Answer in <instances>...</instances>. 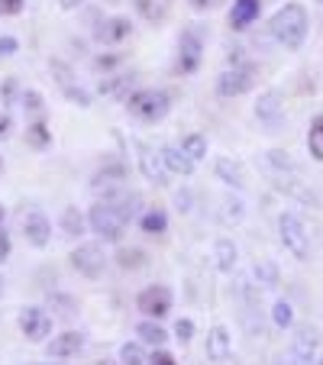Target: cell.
<instances>
[{"instance_id":"cell-1","label":"cell","mask_w":323,"mask_h":365,"mask_svg":"<svg viewBox=\"0 0 323 365\" xmlns=\"http://www.w3.org/2000/svg\"><path fill=\"white\" fill-rule=\"evenodd\" d=\"M307 26H310V20H307V10H304L301 4H284V7L272 16V23H268L272 36H275L284 48H291V52L304 46Z\"/></svg>"},{"instance_id":"cell-2","label":"cell","mask_w":323,"mask_h":365,"mask_svg":"<svg viewBox=\"0 0 323 365\" xmlns=\"http://www.w3.org/2000/svg\"><path fill=\"white\" fill-rule=\"evenodd\" d=\"M126 110L136 120H143V123H162V120L168 117V110H172V101H168L165 91L143 88L126 97Z\"/></svg>"},{"instance_id":"cell-3","label":"cell","mask_w":323,"mask_h":365,"mask_svg":"<svg viewBox=\"0 0 323 365\" xmlns=\"http://www.w3.org/2000/svg\"><path fill=\"white\" fill-rule=\"evenodd\" d=\"M88 223L103 242H120V236H123V230H126V223L130 220H126L123 210H120L111 197H103V200H97V204L91 207Z\"/></svg>"},{"instance_id":"cell-4","label":"cell","mask_w":323,"mask_h":365,"mask_svg":"<svg viewBox=\"0 0 323 365\" xmlns=\"http://www.w3.org/2000/svg\"><path fill=\"white\" fill-rule=\"evenodd\" d=\"M278 236H282V246L294 255L297 262H307L310 236H307V227L301 223V217L297 214H282L278 217Z\"/></svg>"},{"instance_id":"cell-5","label":"cell","mask_w":323,"mask_h":365,"mask_svg":"<svg viewBox=\"0 0 323 365\" xmlns=\"http://www.w3.org/2000/svg\"><path fill=\"white\" fill-rule=\"evenodd\" d=\"M255 78H259V68H255V65H233V68H227L220 78H217V94L240 97V94H246V91H252Z\"/></svg>"},{"instance_id":"cell-6","label":"cell","mask_w":323,"mask_h":365,"mask_svg":"<svg viewBox=\"0 0 323 365\" xmlns=\"http://www.w3.org/2000/svg\"><path fill=\"white\" fill-rule=\"evenodd\" d=\"M200 58H204V36H200L198 26H191L181 33V42H178V71L181 75H194Z\"/></svg>"},{"instance_id":"cell-7","label":"cell","mask_w":323,"mask_h":365,"mask_svg":"<svg viewBox=\"0 0 323 365\" xmlns=\"http://www.w3.org/2000/svg\"><path fill=\"white\" fill-rule=\"evenodd\" d=\"M71 265H75L84 278H101L103 269H107V255H103V249L97 246V242H84V246H78L75 252H71Z\"/></svg>"},{"instance_id":"cell-8","label":"cell","mask_w":323,"mask_h":365,"mask_svg":"<svg viewBox=\"0 0 323 365\" xmlns=\"http://www.w3.org/2000/svg\"><path fill=\"white\" fill-rule=\"evenodd\" d=\"M136 307L143 310L145 317H165L168 310H172V291L165 288V284H152V288L139 291L136 297Z\"/></svg>"},{"instance_id":"cell-9","label":"cell","mask_w":323,"mask_h":365,"mask_svg":"<svg viewBox=\"0 0 323 365\" xmlns=\"http://www.w3.org/2000/svg\"><path fill=\"white\" fill-rule=\"evenodd\" d=\"M20 330L29 343H42L52 333V317L42 307H23L20 310Z\"/></svg>"},{"instance_id":"cell-10","label":"cell","mask_w":323,"mask_h":365,"mask_svg":"<svg viewBox=\"0 0 323 365\" xmlns=\"http://www.w3.org/2000/svg\"><path fill=\"white\" fill-rule=\"evenodd\" d=\"M136 145V159H139V172L145 175L149 181H155V185H165L168 181V165H165V159H162V152H155L152 145H145V143H133Z\"/></svg>"},{"instance_id":"cell-11","label":"cell","mask_w":323,"mask_h":365,"mask_svg":"<svg viewBox=\"0 0 323 365\" xmlns=\"http://www.w3.org/2000/svg\"><path fill=\"white\" fill-rule=\"evenodd\" d=\"M317 349H320V333L314 327H301L291 343V362L294 365H314Z\"/></svg>"},{"instance_id":"cell-12","label":"cell","mask_w":323,"mask_h":365,"mask_svg":"<svg viewBox=\"0 0 323 365\" xmlns=\"http://www.w3.org/2000/svg\"><path fill=\"white\" fill-rule=\"evenodd\" d=\"M20 230H23V236H26L29 246H36V249L48 246V236H52V223H48V217L42 214V210H29V214H23Z\"/></svg>"},{"instance_id":"cell-13","label":"cell","mask_w":323,"mask_h":365,"mask_svg":"<svg viewBox=\"0 0 323 365\" xmlns=\"http://www.w3.org/2000/svg\"><path fill=\"white\" fill-rule=\"evenodd\" d=\"M52 75H56V84L62 88V94L68 97L71 103H78V107H91V94L81 88V84H75V75H71V68L65 62H52Z\"/></svg>"},{"instance_id":"cell-14","label":"cell","mask_w":323,"mask_h":365,"mask_svg":"<svg viewBox=\"0 0 323 365\" xmlns=\"http://www.w3.org/2000/svg\"><path fill=\"white\" fill-rule=\"evenodd\" d=\"M255 117H259L268 130H278V126H282V120H284L282 94H278V91H265V94L259 97V103H255Z\"/></svg>"},{"instance_id":"cell-15","label":"cell","mask_w":323,"mask_h":365,"mask_svg":"<svg viewBox=\"0 0 323 365\" xmlns=\"http://www.w3.org/2000/svg\"><path fill=\"white\" fill-rule=\"evenodd\" d=\"M84 346H88L84 333L68 330V333L52 339V343L46 346V352H48V359H71V356H78V352H84Z\"/></svg>"},{"instance_id":"cell-16","label":"cell","mask_w":323,"mask_h":365,"mask_svg":"<svg viewBox=\"0 0 323 365\" xmlns=\"http://www.w3.org/2000/svg\"><path fill=\"white\" fill-rule=\"evenodd\" d=\"M230 352H233V339H230L227 327H213L210 333H207V359L210 362H227Z\"/></svg>"},{"instance_id":"cell-17","label":"cell","mask_w":323,"mask_h":365,"mask_svg":"<svg viewBox=\"0 0 323 365\" xmlns=\"http://www.w3.org/2000/svg\"><path fill=\"white\" fill-rule=\"evenodd\" d=\"M262 14V0H233V10H230V26L233 29H246L259 20Z\"/></svg>"},{"instance_id":"cell-18","label":"cell","mask_w":323,"mask_h":365,"mask_svg":"<svg viewBox=\"0 0 323 365\" xmlns=\"http://www.w3.org/2000/svg\"><path fill=\"white\" fill-rule=\"evenodd\" d=\"M130 33H133V23L126 20V16H113V20H107L97 29V39H101L103 46H117V42H123Z\"/></svg>"},{"instance_id":"cell-19","label":"cell","mask_w":323,"mask_h":365,"mask_svg":"<svg viewBox=\"0 0 323 365\" xmlns=\"http://www.w3.org/2000/svg\"><path fill=\"white\" fill-rule=\"evenodd\" d=\"M162 159H165L168 172H175V175H191L194 172V159L181 149V145H165V149H162Z\"/></svg>"},{"instance_id":"cell-20","label":"cell","mask_w":323,"mask_h":365,"mask_svg":"<svg viewBox=\"0 0 323 365\" xmlns=\"http://www.w3.org/2000/svg\"><path fill=\"white\" fill-rule=\"evenodd\" d=\"M217 175H220V181H227L230 187L246 185V172H242V165L233 159H217Z\"/></svg>"},{"instance_id":"cell-21","label":"cell","mask_w":323,"mask_h":365,"mask_svg":"<svg viewBox=\"0 0 323 365\" xmlns=\"http://www.w3.org/2000/svg\"><path fill=\"white\" fill-rule=\"evenodd\" d=\"M213 255H217V269H220V272H227V275H230V272L236 269V255H240V252H236L233 240H220L217 246H213Z\"/></svg>"},{"instance_id":"cell-22","label":"cell","mask_w":323,"mask_h":365,"mask_svg":"<svg viewBox=\"0 0 323 365\" xmlns=\"http://www.w3.org/2000/svg\"><path fill=\"white\" fill-rule=\"evenodd\" d=\"M139 227H143V233H149V236H158V233H165V227H168V217L162 214V210H145L143 217H139Z\"/></svg>"},{"instance_id":"cell-23","label":"cell","mask_w":323,"mask_h":365,"mask_svg":"<svg viewBox=\"0 0 323 365\" xmlns=\"http://www.w3.org/2000/svg\"><path fill=\"white\" fill-rule=\"evenodd\" d=\"M307 149L317 162H323V113L314 117V123H310V130H307Z\"/></svg>"},{"instance_id":"cell-24","label":"cell","mask_w":323,"mask_h":365,"mask_svg":"<svg viewBox=\"0 0 323 365\" xmlns=\"http://www.w3.org/2000/svg\"><path fill=\"white\" fill-rule=\"evenodd\" d=\"M136 336L143 339V343H149V346H162L168 339V333L162 330L158 324H152V320H143V324L136 327Z\"/></svg>"},{"instance_id":"cell-25","label":"cell","mask_w":323,"mask_h":365,"mask_svg":"<svg viewBox=\"0 0 323 365\" xmlns=\"http://www.w3.org/2000/svg\"><path fill=\"white\" fill-rule=\"evenodd\" d=\"M181 149H185L194 162L204 159L207 155V136H200V133H188V136L181 139Z\"/></svg>"},{"instance_id":"cell-26","label":"cell","mask_w":323,"mask_h":365,"mask_svg":"<svg viewBox=\"0 0 323 365\" xmlns=\"http://www.w3.org/2000/svg\"><path fill=\"white\" fill-rule=\"evenodd\" d=\"M272 320H275L278 330H288V327L294 324V307H291L288 301H275V307H272Z\"/></svg>"},{"instance_id":"cell-27","label":"cell","mask_w":323,"mask_h":365,"mask_svg":"<svg viewBox=\"0 0 323 365\" xmlns=\"http://www.w3.org/2000/svg\"><path fill=\"white\" fill-rule=\"evenodd\" d=\"M26 143L36 145V149H46V145L52 143V133H48V126L42 123V120H39V123H33V126L26 130Z\"/></svg>"},{"instance_id":"cell-28","label":"cell","mask_w":323,"mask_h":365,"mask_svg":"<svg viewBox=\"0 0 323 365\" xmlns=\"http://www.w3.org/2000/svg\"><path fill=\"white\" fill-rule=\"evenodd\" d=\"M62 230H65L68 236H81V233H84V220H81V214H78V207H65Z\"/></svg>"},{"instance_id":"cell-29","label":"cell","mask_w":323,"mask_h":365,"mask_svg":"<svg viewBox=\"0 0 323 365\" xmlns=\"http://www.w3.org/2000/svg\"><path fill=\"white\" fill-rule=\"evenodd\" d=\"M120 362L123 365H145L149 359H145V352L139 343H123L120 346Z\"/></svg>"},{"instance_id":"cell-30","label":"cell","mask_w":323,"mask_h":365,"mask_svg":"<svg viewBox=\"0 0 323 365\" xmlns=\"http://www.w3.org/2000/svg\"><path fill=\"white\" fill-rule=\"evenodd\" d=\"M126 175H123V168H113V172H101V175H94V187L101 191V187H117L120 181H123Z\"/></svg>"},{"instance_id":"cell-31","label":"cell","mask_w":323,"mask_h":365,"mask_svg":"<svg viewBox=\"0 0 323 365\" xmlns=\"http://www.w3.org/2000/svg\"><path fill=\"white\" fill-rule=\"evenodd\" d=\"M242 220V200L227 197L223 200V223H240Z\"/></svg>"},{"instance_id":"cell-32","label":"cell","mask_w":323,"mask_h":365,"mask_svg":"<svg viewBox=\"0 0 323 365\" xmlns=\"http://www.w3.org/2000/svg\"><path fill=\"white\" fill-rule=\"evenodd\" d=\"M268 162H272L275 168H282V172H297L294 162L288 159V152H282V149H272V152H268Z\"/></svg>"},{"instance_id":"cell-33","label":"cell","mask_w":323,"mask_h":365,"mask_svg":"<svg viewBox=\"0 0 323 365\" xmlns=\"http://www.w3.org/2000/svg\"><path fill=\"white\" fill-rule=\"evenodd\" d=\"M133 78H126V75H117L113 81H101V94H117L120 88H126Z\"/></svg>"},{"instance_id":"cell-34","label":"cell","mask_w":323,"mask_h":365,"mask_svg":"<svg viewBox=\"0 0 323 365\" xmlns=\"http://www.w3.org/2000/svg\"><path fill=\"white\" fill-rule=\"evenodd\" d=\"M175 336L181 339V343H191V336H194V324L191 320H178V324H175Z\"/></svg>"},{"instance_id":"cell-35","label":"cell","mask_w":323,"mask_h":365,"mask_svg":"<svg viewBox=\"0 0 323 365\" xmlns=\"http://www.w3.org/2000/svg\"><path fill=\"white\" fill-rule=\"evenodd\" d=\"M120 265L123 269H139L143 265V252H136V249L133 252H120Z\"/></svg>"},{"instance_id":"cell-36","label":"cell","mask_w":323,"mask_h":365,"mask_svg":"<svg viewBox=\"0 0 323 365\" xmlns=\"http://www.w3.org/2000/svg\"><path fill=\"white\" fill-rule=\"evenodd\" d=\"M23 14V0H0V16H16Z\"/></svg>"},{"instance_id":"cell-37","label":"cell","mask_w":323,"mask_h":365,"mask_svg":"<svg viewBox=\"0 0 323 365\" xmlns=\"http://www.w3.org/2000/svg\"><path fill=\"white\" fill-rule=\"evenodd\" d=\"M255 275H262V282H265L268 288H272V284H275V269H272V265H268V262L255 265Z\"/></svg>"},{"instance_id":"cell-38","label":"cell","mask_w":323,"mask_h":365,"mask_svg":"<svg viewBox=\"0 0 323 365\" xmlns=\"http://www.w3.org/2000/svg\"><path fill=\"white\" fill-rule=\"evenodd\" d=\"M16 48H20V42L14 36H0V56H14Z\"/></svg>"},{"instance_id":"cell-39","label":"cell","mask_w":323,"mask_h":365,"mask_svg":"<svg viewBox=\"0 0 323 365\" xmlns=\"http://www.w3.org/2000/svg\"><path fill=\"white\" fill-rule=\"evenodd\" d=\"M23 107H29V110H39V107H42V97L36 94V91H26V94H23Z\"/></svg>"},{"instance_id":"cell-40","label":"cell","mask_w":323,"mask_h":365,"mask_svg":"<svg viewBox=\"0 0 323 365\" xmlns=\"http://www.w3.org/2000/svg\"><path fill=\"white\" fill-rule=\"evenodd\" d=\"M149 365H175V359L168 356V352H162V349H155L149 356Z\"/></svg>"},{"instance_id":"cell-41","label":"cell","mask_w":323,"mask_h":365,"mask_svg":"<svg viewBox=\"0 0 323 365\" xmlns=\"http://www.w3.org/2000/svg\"><path fill=\"white\" fill-rule=\"evenodd\" d=\"M120 62V56H97L94 58V68L101 71V68H111V65H117Z\"/></svg>"},{"instance_id":"cell-42","label":"cell","mask_w":323,"mask_h":365,"mask_svg":"<svg viewBox=\"0 0 323 365\" xmlns=\"http://www.w3.org/2000/svg\"><path fill=\"white\" fill-rule=\"evenodd\" d=\"M7 255H10V236L4 233V227H0V262H4Z\"/></svg>"},{"instance_id":"cell-43","label":"cell","mask_w":323,"mask_h":365,"mask_svg":"<svg viewBox=\"0 0 323 365\" xmlns=\"http://www.w3.org/2000/svg\"><path fill=\"white\" fill-rule=\"evenodd\" d=\"M58 4H62L65 10H78V7H81V4H84V0H58Z\"/></svg>"},{"instance_id":"cell-44","label":"cell","mask_w":323,"mask_h":365,"mask_svg":"<svg viewBox=\"0 0 323 365\" xmlns=\"http://www.w3.org/2000/svg\"><path fill=\"white\" fill-rule=\"evenodd\" d=\"M7 133H10V117L4 113V117H0V136H7Z\"/></svg>"},{"instance_id":"cell-45","label":"cell","mask_w":323,"mask_h":365,"mask_svg":"<svg viewBox=\"0 0 323 365\" xmlns=\"http://www.w3.org/2000/svg\"><path fill=\"white\" fill-rule=\"evenodd\" d=\"M210 4H213V0H191V7H194V10H207Z\"/></svg>"},{"instance_id":"cell-46","label":"cell","mask_w":323,"mask_h":365,"mask_svg":"<svg viewBox=\"0 0 323 365\" xmlns=\"http://www.w3.org/2000/svg\"><path fill=\"white\" fill-rule=\"evenodd\" d=\"M4 217H7V210H4V204H0V227H4Z\"/></svg>"},{"instance_id":"cell-47","label":"cell","mask_w":323,"mask_h":365,"mask_svg":"<svg viewBox=\"0 0 323 365\" xmlns=\"http://www.w3.org/2000/svg\"><path fill=\"white\" fill-rule=\"evenodd\" d=\"M97 365H113V362H107V359H103V362H97Z\"/></svg>"},{"instance_id":"cell-48","label":"cell","mask_w":323,"mask_h":365,"mask_svg":"<svg viewBox=\"0 0 323 365\" xmlns=\"http://www.w3.org/2000/svg\"><path fill=\"white\" fill-rule=\"evenodd\" d=\"M0 294H4V278H0Z\"/></svg>"},{"instance_id":"cell-49","label":"cell","mask_w":323,"mask_h":365,"mask_svg":"<svg viewBox=\"0 0 323 365\" xmlns=\"http://www.w3.org/2000/svg\"><path fill=\"white\" fill-rule=\"evenodd\" d=\"M46 365H52V362H46Z\"/></svg>"}]
</instances>
